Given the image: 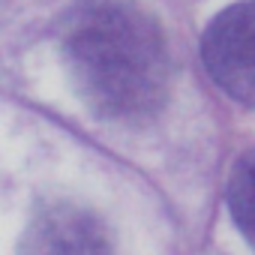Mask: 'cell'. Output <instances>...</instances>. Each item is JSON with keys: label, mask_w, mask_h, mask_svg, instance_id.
Returning a JSON list of instances; mask_svg holds the SVG:
<instances>
[{"label": "cell", "mask_w": 255, "mask_h": 255, "mask_svg": "<svg viewBox=\"0 0 255 255\" xmlns=\"http://www.w3.org/2000/svg\"><path fill=\"white\" fill-rule=\"evenodd\" d=\"M210 78L237 102L255 105V0L222 9L201 42Z\"/></svg>", "instance_id": "obj_2"}, {"label": "cell", "mask_w": 255, "mask_h": 255, "mask_svg": "<svg viewBox=\"0 0 255 255\" xmlns=\"http://www.w3.org/2000/svg\"><path fill=\"white\" fill-rule=\"evenodd\" d=\"M21 255H117L108 228L84 207L51 204L42 207L24 237Z\"/></svg>", "instance_id": "obj_3"}, {"label": "cell", "mask_w": 255, "mask_h": 255, "mask_svg": "<svg viewBox=\"0 0 255 255\" xmlns=\"http://www.w3.org/2000/svg\"><path fill=\"white\" fill-rule=\"evenodd\" d=\"M63 57L84 102L108 120L141 123L168 96L159 24L129 0H78L63 18Z\"/></svg>", "instance_id": "obj_1"}, {"label": "cell", "mask_w": 255, "mask_h": 255, "mask_svg": "<svg viewBox=\"0 0 255 255\" xmlns=\"http://www.w3.org/2000/svg\"><path fill=\"white\" fill-rule=\"evenodd\" d=\"M228 210L237 231L255 249V150L243 153L228 177Z\"/></svg>", "instance_id": "obj_4"}]
</instances>
